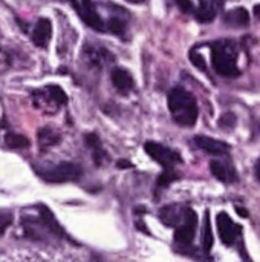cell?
<instances>
[{
	"label": "cell",
	"instance_id": "obj_1",
	"mask_svg": "<svg viewBox=\"0 0 260 262\" xmlns=\"http://www.w3.org/2000/svg\"><path fill=\"white\" fill-rule=\"evenodd\" d=\"M169 109L175 123L181 126H195L198 121V101L195 95L184 88H173L169 94Z\"/></svg>",
	"mask_w": 260,
	"mask_h": 262
},
{
	"label": "cell",
	"instance_id": "obj_2",
	"mask_svg": "<svg viewBox=\"0 0 260 262\" xmlns=\"http://www.w3.org/2000/svg\"><path fill=\"white\" fill-rule=\"evenodd\" d=\"M211 63L215 71L222 77H239L241 69L238 68V46L233 40H216L210 45Z\"/></svg>",
	"mask_w": 260,
	"mask_h": 262
},
{
	"label": "cell",
	"instance_id": "obj_3",
	"mask_svg": "<svg viewBox=\"0 0 260 262\" xmlns=\"http://www.w3.org/2000/svg\"><path fill=\"white\" fill-rule=\"evenodd\" d=\"M178 6L188 14H193L199 21H211L222 9L224 0H176Z\"/></svg>",
	"mask_w": 260,
	"mask_h": 262
},
{
	"label": "cell",
	"instance_id": "obj_4",
	"mask_svg": "<svg viewBox=\"0 0 260 262\" xmlns=\"http://www.w3.org/2000/svg\"><path fill=\"white\" fill-rule=\"evenodd\" d=\"M144 149L152 160H155L156 163H159L162 166V169H175L178 164L182 163V157L179 155V152H176L170 147H166L159 143L147 141L144 144Z\"/></svg>",
	"mask_w": 260,
	"mask_h": 262
},
{
	"label": "cell",
	"instance_id": "obj_5",
	"mask_svg": "<svg viewBox=\"0 0 260 262\" xmlns=\"http://www.w3.org/2000/svg\"><path fill=\"white\" fill-rule=\"evenodd\" d=\"M83 175V169L75 163H60L54 166L52 169H48L40 173V177L48 183H67V181H77Z\"/></svg>",
	"mask_w": 260,
	"mask_h": 262
},
{
	"label": "cell",
	"instance_id": "obj_6",
	"mask_svg": "<svg viewBox=\"0 0 260 262\" xmlns=\"http://www.w3.org/2000/svg\"><path fill=\"white\" fill-rule=\"evenodd\" d=\"M196 229H198V215H196L195 210L187 209L182 223L176 227L175 243L179 244L181 247H188L193 243V239H195Z\"/></svg>",
	"mask_w": 260,
	"mask_h": 262
},
{
	"label": "cell",
	"instance_id": "obj_7",
	"mask_svg": "<svg viewBox=\"0 0 260 262\" xmlns=\"http://www.w3.org/2000/svg\"><path fill=\"white\" fill-rule=\"evenodd\" d=\"M69 2L72 3L74 9L87 26H90L95 31H104L106 25L100 17V14L97 12L92 0H69Z\"/></svg>",
	"mask_w": 260,
	"mask_h": 262
},
{
	"label": "cell",
	"instance_id": "obj_8",
	"mask_svg": "<svg viewBox=\"0 0 260 262\" xmlns=\"http://www.w3.org/2000/svg\"><path fill=\"white\" fill-rule=\"evenodd\" d=\"M216 223H218V232H219V238L221 241L225 244V246H233L238 238L241 236L242 233V227L238 226L236 223H233V220L228 216V213L225 212H221L216 218Z\"/></svg>",
	"mask_w": 260,
	"mask_h": 262
},
{
	"label": "cell",
	"instance_id": "obj_9",
	"mask_svg": "<svg viewBox=\"0 0 260 262\" xmlns=\"http://www.w3.org/2000/svg\"><path fill=\"white\" fill-rule=\"evenodd\" d=\"M37 209H38V220H40V223H41V226H43V229H44L46 232L52 233V235L57 236V238L69 239V236L66 235V232L63 230V227L60 226V223L55 220V216H54V213L51 212L49 207L40 204Z\"/></svg>",
	"mask_w": 260,
	"mask_h": 262
},
{
	"label": "cell",
	"instance_id": "obj_10",
	"mask_svg": "<svg viewBox=\"0 0 260 262\" xmlns=\"http://www.w3.org/2000/svg\"><path fill=\"white\" fill-rule=\"evenodd\" d=\"M185 212L187 207L182 204H169L159 210V220L167 227H178L182 223Z\"/></svg>",
	"mask_w": 260,
	"mask_h": 262
},
{
	"label": "cell",
	"instance_id": "obj_11",
	"mask_svg": "<svg viewBox=\"0 0 260 262\" xmlns=\"http://www.w3.org/2000/svg\"><path fill=\"white\" fill-rule=\"evenodd\" d=\"M193 141H195V144H196L201 150H204V152H207V154H210V155L222 157V155H227L228 150H230V146H228L227 143H224V141H221V140H215V138H211V137L198 135V137H195Z\"/></svg>",
	"mask_w": 260,
	"mask_h": 262
},
{
	"label": "cell",
	"instance_id": "obj_12",
	"mask_svg": "<svg viewBox=\"0 0 260 262\" xmlns=\"http://www.w3.org/2000/svg\"><path fill=\"white\" fill-rule=\"evenodd\" d=\"M52 37V25L49 18H38L32 29V41L38 48H46Z\"/></svg>",
	"mask_w": 260,
	"mask_h": 262
},
{
	"label": "cell",
	"instance_id": "obj_13",
	"mask_svg": "<svg viewBox=\"0 0 260 262\" xmlns=\"http://www.w3.org/2000/svg\"><path fill=\"white\" fill-rule=\"evenodd\" d=\"M34 94L41 98H46V101H51L54 109H58L60 106L67 103V95L64 94V91L60 86H55V84H49L44 89L35 91Z\"/></svg>",
	"mask_w": 260,
	"mask_h": 262
},
{
	"label": "cell",
	"instance_id": "obj_14",
	"mask_svg": "<svg viewBox=\"0 0 260 262\" xmlns=\"http://www.w3.org/2000/svg\"><path fill=\"white\" fill-rule=\"evenodd\" d=\"M112 83L113 86L120 91V92H129L130 89H133V77L130 75L129 71L123 69V68H115L110 74Z\"/></svg>",
	"mask_w": 260,
	"mask_h": 262
},
{
	"label": "cell",
	"instance_id": "obj_15",
	"mask_svg": "<svg viewBox=\"0 0 260 262\" xmlns=\"http://www.w3.org/2000/svg\"><path fill=\"white\" fill-rule=\"evenodd\" d=\"M210 170H211L213 177L218 178V180L222 181V183H231V181L236 180V172H234V169H233L230 164L224 163V161H216V160L211 161V163H210Z\"/></svg>",
	"mask_w": 260,
	"mask_h": 262
},
{
	"label": "cell",
	"instance_id": "obj_16",
	"mask_svg": "<svg viewBox=\"0 0 260 262\" xmlns=\"http://www.w3.org/2000/svg\"><path fill=\"white\" fill-rule=\"evenodd\" d=\"M84 52H86L87 60L93 66H101V64L113 60L112 55H110V52L107 49H104V48H100V46H87Z\"/></svg>",
	"mask_w": 260,
	"mask_h": 262
},
{
	"label": "cell",
	"instance_id": "obj_17",
	"mask_svg": "<svg viewBox=\"0 0 260 262\" xmlns=\"http://www.w3.org/2000/svg\"><path fill=\"white\" fill-rule=\"evenodd\" d=\"M37 138H38V146H40V150H48L49 147L55 146L58 141H60V135L51 129V127H41L37 134Z\"/></svg>",
	"mask_w": 260,
	"mask_h": 262
},
{
	"label": "cell",
	"instance_id": "obj_18",
	"mask_svg": "<svg viewBox=\"0 0 260 262\" xmlns=\"http://www.w3.org/2000/svg\"><path fill=\"white\" fill-rule=\"evenodd\" d=\"M86 144L92 150V158L97 163V166H101L104 158H106V152H104V149L101 146V141H100L98 135L97 134H87L86 135Z\"/></svg>",
	"mask_w": 260,
	"mask_h": 262
},
{
	"label": "cell",
	"instance_id": "obj_19",
	"mask_svg": "<svg viewBox=\"0 0 260 262\" xmlns=\"http://www.w3.org/2000/svg\"><path fill=\"white\" fill-rule=\"evenodd\" d=\"M225 21L233 26H247L250 23V14L244 8H236L225 15Z\"/></svg>",
	"mask_w": 260,
	"mask_h": 262
},
{
	"label": "cell",
	"instance_id": "obj_20",
	"mask_svg": "<svg viewBox=\"0 0 260 262\" xmlns=\"http://www.w3.org/2000/svg\"><path fill=\"white\" fill-rule=\"evenodd\" d=\"M215 243V236H213V230H211V223H210V212H205V223H204V229H202V250L205 253H208L213 247Z\"/></svg>",
	"mask_w": 260,
	"mask_h": 262
},
{
	"label": "cell",
	"instance_id": "obj_21",
	"mask_svg": "<svg viewBox=\"0 0 260 262\" xmlns=\"http://www.w3.org/2000/svg\"><path fill=\"white\" fill-rule=\"evenodd\" d=\"M179 180V173L175 170V169H164V172L158 177V181H156V189L158 190H162V189H167L173 181Z\"/></svg>",
	"mask_w": 260,
	"mask_h": 262
},
{
	"label": "cell",
	"instance_id": "obj_22",
	"mask_svg": "<svg viewBox=\"0 0 260 262\" xmlns=\"http://www.w3.org/2000/svg\"><path fill=\"white\" fill-rule=\"evenodd\" d=\"M5 143L9 149H25L29 146V140L23 135H18V134H6L5 137Z\"/></svg>",
	"mask_w": 260,
	"mask_h": 262
},
{
	"label": "cell",
	"instance_id": "obj_23",
	"mask_svg": "<svg viewBox=\"0 0 260 262\" xmlns=\"http://www.w3.org/2000/svg\"><path fill=\"white\" fill-rule=\"evenodd\" d=\"M107 26L115 35H124V32H126V21L120 17H112L109 20Z\"/></svg>",
	"mask_w": 260,
	"mask_h": 262
},
{
	"label": "cell",
	"instance_id": "obj_24",
	"mask_svg": "<svg viewBox=\"0 0 260 262\" xmlns=\"http://www.w3.org/2000/svg\"><path fill=\"white\" fill-rule=\"evenodd\" d=\"M190 60H192V63L198 68V69H201V71H204V72H207V64H205V60H204V57L196 51V49H192L190 51Z\"/></svg>",
	"mask_w": 260,
	"mask_h": 262
},
{
	"label": "cell",
	"instance_id": "obj_25",
	"mask_svg": "<svg viewBox=\"0 0 260 262\" xmlns=\"http://www.w3.org/2000/svg\"><path fill=\"white\" fill-rule=\"evenodd\" d=\"M11 224H12V213L0 212V235H3L9 229Z\"/></svg>",
	"mask_w": 260,
	"mask_h": 262
},
{
	"label": "cell",
	"instance_id": "obj_26",
	"mask_svg": "<svg viewBox=\"0 0 260 262\" xmlns=\"http://www.w3.org/2000/svg\"><path fill=\"white\" fill-rule=\"evenodd\" d=\"M236 124V117L233 114H224L219 120V126L222 129H231Z\"/></svg>",
	"mask_w": 260,
	"mask_h": 262
},
{
	"label": "cell",
	"instance_id": "obj_27",
	"mask_svg": "<svg viewBox=\"0 0 260 262\" xmlns=\"http://www.w3.org/2000/svg\"><path fill=\"white\" fill-rule=\"evenodd\" d=\"M116 166H118L120 169H129V167H132V163H130V161H126V160H121V161L116 163Z\"/></svg>",
	"mask_w": 260,
	"mask_h": 262
},
{
	"label": "cell",
	"instance_id": "obj_28",
	"mask_svg": "<svg viewBox=\"0 0 260 262\" xmlns=\"http://www.w3.org/2000/svg\"><path fill=\"white\" fill-rule=\"evenodd\" d=\"M254 175H256L257 181H260V158L256 161V166H254Z\"/></svg>",
	"mask_w": 260,
	"mask_h": 262
},
{
	"label": "cell",
	"instance_id": "obj_29",
	"mask_svg": "<svg viewBox=\"0 0 260 262\" xmlns=\"http://www.w3.org/2000/svg\"><path fill=\"white\" fill-rule=\"evenodd\" d=\"M236 212H238L241 216H244V218H247V216H248V212H247L245 209H241L239 206H236Z\"/></svg>",
	"mask_w": 260,
	"mask_h": 262
},
{
	"label": "cell",
	"instance_id": "obj_30",
	"mask_svg": "<svg viewBox=\"0 0 260 262\" xmlns=\"http://www.w3.org/2000/svg\"><path fill=\"white\" fill-rule=\"evenodd\" d=\"M254 15H256V17L260 20V3L254 6Z\"/></svg>",
	"mask_w": 260,
	"mask_h": 262
},
{
	"label": "cell",
	"instance_id": "obj_31",
	"mask_svg": "<svg viewBox=\"0 0 260 262\" xmlns=\"http://www.w3.org/2000/svg\"><path fill=\"white\" fill-rule=\"evenodd\" d=\"M126 2H129V3H141L143 0H126Z\"/></svg>",
	"mask_w": 260,
	"mask_h": 262
}]
</instances>
